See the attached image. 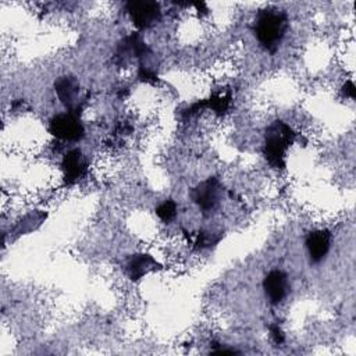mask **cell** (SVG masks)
Wrapping results in <instances>:
<instances>
[{
	"label": "cell",
	"mask_w": 356,
	"mask_h": 356,
	"mask_svg": "<svg viewBox=\"0 0 356 356\" xmlns=\"http://www.w3.org/2000/svg\"><path fill=\"white\" fill-rule=\"evenodd\" d=\"M286 29V13L275 7H267L260 10L253 25V31L259 43L270 53H275L282 38L285 36Z\"/></svg>",
	"instance_id": "cell-1"
},
{
	"label": "cell",
	"mask_w": 356,
	"mask_h": 356,
	"mask_svg": "<svg viewBox=\"0 0 356 356\" xmlns=\"http://www.w3.org/2000/svg\"><path fill=\"white\" fill-rule=\"evenodd\" d=\"M295 131L281 120H277L267 127L263 154L273 168L284 170L286 167V150L295 142Z\"/></svg>",
	"instance_id": "cell-2"
},
{
	"label": "cell",
	"mask_w": 356,
	"mask_h": 356,
	"mask_svg": "<svg viewBox=\"0 0 356 356\" xmlns=\"http://www.w3.org/2000/svg\"><path fill=\"white\" fill-rule=\"evenodd\" d=\"M54 89L60 102L65 106L68 113L79 117L86 99L81 97V88L78 81L71 75H63L54 82Z\"/></svg>",
	"instance_id": "cell-3"
},
{
	"label": "cell",
	"mask_w": 356,
	"mask_h": 356,
	"mask_svg": "<svg viewBox=\"0 0 356 356\" xmlns=\"http://www.w3.org/2000/svg\"><path fill=\"white\" fill-rule=\"evenodd\" d=\"M125 8L134 22L139 29H147L156 25L161 18L160 4L149 0H132L125 4Z\"/></svg>",
	"instance_id": "cell-4"
},
{
	"label": "cell",
	"mask_w": 356,
	"mask_h": 356,
	"mask_svg": "<svg viewBox=\"0 0 356 356\" xmlns=\"http://www.w3.org/2000/svg\"><path fill=\"white\" fill-rule=\"evenodd\" d=\"M49 131L53 136L61 140H79L85 135V129L79 117L68 111L54 115L50 120Z\"/></svg>",
	"instance_id": "cell-5"
},
{
	"label": "cell",
	"mask_w": 356,
	"mask_h": 356,
	"mask_svg": "<svg viewBox=\"0 0 356 356\" xmlns=\"http://www.w3.org/2000/svg\"><path fill=\"white\" fill-rule=\"evenodd\" d=\"M221 191L220 181L216 177H210L191 191V197L203 213H209L217 207Z\"/></svg>",
	"instance_id": "cell-6"
},
{
	"label": "cell",
	"mask_w": 356,
	"mask_h": 356,
	"mask_svg": "<svg viewBox=\"0 0 356 356\" xmlns=\"http://www.w3.org/2000/svg\"><path fill=\"white\" fill-rule=\"evenodd\" d=\"M147 54H150V47L142 40L138 32H132L118 42L114 54V61L118 65H124L127 61L132 58L142 60Z\"/></svg>",
	"instance_id": "cell-7"
},
{
	"label": "cell",
	"mask_w": 356,
	"mask_h": 356,
	"mask_svg": "<svg viewBox=\"0 0 356 356\" xmlns=\"http://www.w3.org/2000/svg\"><path fill=\"white\" fill-rule=\"evenodd\" d=\"M264 293L271 305H278L288 293V277L281 270H271L263 280Z\"/></svg>",
	"instance_id": "cell-8"
},
{
	"label": "cell",
	"mask_w": 356,
	"mask_h": 356,
	"mask_svg": "<svg viewBox=\"0 0 356 356\" xmlns=\"http://www.w3.org/2000/svg\"><path fill=\"white\" fill-rule=\"evenodd\" d=\"M61 168L64 174V182L72 185L78 182L86 172V160L79 149L70 150L61 161Z\"/></svg>",
	"instance_id": "cell-9"
},
{
	"label": "cell",
	"mask_w": 356,
	"mask_h": 356,
	"mask_svg": "<svg viewBox=\"0 0 356 356\" xmlns=\"http://www.w3.org/2000/svg\"><path fill=\"white\" fill-rule=\"evenodd\" d=\"M312 263H320L331 246V232L328 229H316L307 234L305 241Z\"/></svg>",
	"instance_id": "cell-10"
},
{
	"label": "cell",
	"mask_w": 356,
	"mask_h": 356,
	"mask_svg": "<svg viewBox=\"0 0 356 356\" xmlns=\"http://www.w3.org/2000/svg\"><path fill=\"white\" fill-rule=\"evenodd\" d=\"M160 268L161 266L150 254H146V253L132 254L125 264V273L131 281H138L147 273L156 271Z\"/></svg>",
	"instance_id": "cell-11"
},
{
	"label": "cell",
	"mask_w": 356,
	"mask_h": 356,
	"mask_svg": "<svg viewBox=\"0 0 356 356\" xmlns=\"http://www.w3.org/2000/svg\"><path fill=\"white\" fill-rule=\"evenodd\" d=\"M231 100H232V95L229 89L213 93L209 99H204L206 108H211L217 115H224L228 111L231 106Z\"/></svg>",
	"instance_id": "cell-12"
},
{
	"label": "cell",
	"mask_w": 356,
	"mask_h": 356,
	"mask_svg": "<svg viewBox=\"0 0 356 356\" xmlns=\"http://www.w3.org/2000/svg\"><path fill=\"white\" fill-rule=\"evenodd\" d=\"M156 214L159 216V218L164 222H170L175 216H177V204L172 199H167L165 202H163L157 209H156Z\"/></svg>",
	"instance_id": "cell-13"
},
{
	"label": "cell",
	"mask_w": 356,
	"mask_h": 356,
	"mask_svg": "<svg viewBox=\"0 0 356 356\" xmlns=\"http://www.w3.org/2000/svg\"><path fill=\"white\" fill-rule=\"evenodd\" d=\"M221 235L213 234V232H206V231H200L196 234L195 236V246L197 249H204V248H210L214 246L220 242Z\"/></svg>",
	"instance_id": "cell-14"
},
{
	"label": "cell",
	"mask_w": 356,
	"mask_h": 356,
	"mask_svg": "<svg viewBox=\"0 0 356 356\" xmlns=\"http://www.w3.org/2000/svg\"><path fill=\"white\" fill-rule=\"evenodd\" d=\"M138 78L139 81L142 82H146V83H156L159 81V76L157 74L150 70L149 67L143 65V64H139V68H138Z\"/></svg>",
	"instance_id": "cell-15"
},
{
	"label": "cell",
	"mask_w": 356,
	"mask_h": 356,
	"mask_svg": "<svg viewBox=\"0 0 356 356\" xmlns=\"http://www.w3.org/2000/svg\"><path fill=\"white\" fill-rule=\"evenodd\" d=\"M268 330H270L271 339H273L277 345L284 343V341H285V335H284V331L281 330V327H280L278 324H271V325L268 327Z\"/></svg>",
	"instance_id": "cell-16"
},
{
	"label": "cell",
	"mask_w": 356,
	"mask_h": 356,
	"mask_svg": "<svg viewBox=\"0 0 356 356\" xmlns=\"http://www.w3.org/2000/svg\"><path fill=\"white\" fill-rule=\"evenodd\" d=\"M342 92L345 96L350 97V99H355L356 97V88H355V83L352 81H346L345 85L342 86Z\"/></svg>",
	"instance_id": "cell-17"
},
{
	"label": "cell",
	"mask_w": 356,
	"mask_h": 356,
	"mask_svg": "<svg viewBox=\"0 0 356 356\" xmlns=\"http://www.w3.org/2000/svg\"><path fill=\"white\" fill-rule=\"evenodd\" d=\"M193 6L196 7V10H197V13H199V15H204V14H207V7H206V4L203 3V1H197V3H193Z\"/></svg>",
	"instance_id": "cell-18"
}]
</instances>
